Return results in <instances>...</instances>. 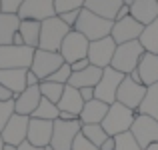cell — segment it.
I'll return each mask as SVG.
<instances>
[{"label":"cell","mask_w":158,"mask_h":150,"mask_svg":"<svg viewBox=\"0 0 158 150\" xmlns=\"http://www.w3.org/2000/svg\"><path fill=\"white\" fill-rule=\"evenodd\" d=\"M112 26H114L112 20H106V18H102V16H96L94 12L82 8L74 30L80 32V34H84L90 42H94V40H100V38L110 36L112 34Z\"/></svg>","instance_id":"6da1fadb"},{"label":"cell","mask_w":158,"mask_h":150,"mask_svg":"<svg viewBox=\"0 0 158 150\" xmlns=\"http://www.w3.org/2000/svg\"><path fill=\"white\" fill-rule=\"evenodd\" d=\"M144 46L140 44V40H132V42H124V44H118L116 46V52H114V58H112V68L118 70L122 74H130L132 70L138 68L140 60L144 56Z\"/></svg>","instance_id":"7a4b0ae2"},{"label":"cell","mask_w":158,"mask_h":150,"mask_svg":"<svg viewBox=\"0 0 158 150\" xmlns=\"http://www.w3.org/2000/svg\"><path fill=\"white\" fill-rule=\"evenodd\" d=\"M70 30L72 28L62 22L60 16H52V18L44 20L42 28H40L38 48L48 50V52H60V46H62V42H64V38L68 36Z\"/></svg>","instance_id":"3957f363"},{"label":"cell","mask_w":158,"mask_h":150,"mask_svg":"<svg viewBox=\"0 0 158 150\" xmlns=\"http://www.w3.org/2000/svg\"><path fill=\"white\" fill-rule=\"evenodd\" d=\"M136 114L138 112L130 110L128 106H124L120 102H114V104H110L106 118L102 120V128L106 130L108 136H118L122 132H130Z\"/></svg>","instance_id":"277c9868"},{"label":"cell","mask_w":158,"mask_h":150,"mask_svg":"<svg viewBox=\"0 0 158 150\" xmlns=\"http://www.w3.org/2000/svg\"><path fill=\"white\" fill-rule=\"evenodd\" d=\"M36 48L30 46H16V44H8V46H0V68H26L30 70L32 60H34Z\"/></svg>","instance_id":"5b68a950"},{"label":"cell","mask_w":158,"mask_h":150,"mask_svg":"<svg viewBox=\"0 0 158 150\" xmlns=\"http://www.w3.org/2000/svg\"><path fill=\"white\" fill-rule=\"evenodd\" d=\"M82 132V122L80 120H54V132H52V142L50 146L54 150H72L76 136Z\"/></svg>","instance_id":"8992f818"},{"label":"cell","mask_w":158,"mask_h":150,"mask_svg":"<svg viewBox=\"0 0 158 150\" xmlns=\"http://www.w3.org/2000/svg\"><path fill=\"white\" fill-rule=\"evenodd\" d=\"M88 48H90V40L84 34L70 30L60 46V54L66 64H74V62L82 60V58H88Z\"/></svg>","instance_id":"52a82bcc"},{"label":"cell","mask_w":158,"mask_h":150,"mask_svg":"<svg viewBox=\"0 0 158 150\" xmlns=\"http://www.w3.org/2000/svg\"><path fill=\"white\" fill-rule=\"evenodd\" d=\"M62 64H64V58H62L60 52H48V50L36 48L30 70L40 78V82H42V80H48Z\"/></svg>","instance_id":"ba28073f"},{"label":"cell","mask_w":158,"mask_h":150,"mask_svg":"<svg viewBox=\"0 0 158 150\" xmlns=\"http://www.w3.org/2000/svg\"><path fill=\"white\" fill-rule=\"evenodd\" d=\"M124 76H126V74L114 70L112 66L104 68L100 82H98L96 88H94L96 100H102V102H106V104H114L116 102V94H118V88H120V84H122Z\"/></svg>","instance_id":"9c48e42d"},{"label":"cell","mask_w":158,"mask_h":150,"mask_svg":"<svg viewBox=\"0 0 158 150\" xmlns=\"http://www.w3.org/2000/svg\"><path fill=\"white\" fill-rule=\"evenodd\" d=\"M130 132L136 138V142L146 150L150 144L158 142V120L146 114H136Z\"/></svg>","instance_id":"30bf717a"},{"label":"cell","mask_w":158,"mask_h":150,"mask_svg":"<svg viewBox=\"0 0 158 150\" xmlns=\"http://www.w3.org/2000/svg\"><path fill=\"white\" fill-rule=\"evenodd\" d=\"M146 88L148 86L134 82L130 76H124L122 84H120V88H118V94H116V102H120V104H124V106H128L130 110L138 112L140 104H142L144 96H146Z\"/></svg>","instance_id":"8fae6325"},{"label":"cell","mask_w":158,"mask_h":150,"mask_svg":"<svg viewBox=\"0 0 158 150\" xmlns=\"http://www.w3.org/2000/svg\"><path fill=\"white\" fill-rule=\"evenodd\" d=\"M116 46H118V44L114 42L112 36H106V38H100V40L90 42V48H88V60H90V64L98 66V68H108V66L112 64Z\"/></svg>","instance_id":"7c38bea8"},{"label":"cell","mask_w":158,"mask_h":150,"mask_svg":"<svg viewBox=\"0 0 158 150\" xmlns=\"http://www.w3.org/2000/svg\"><path fill=\"white\" fill-rule=\"evenodd\" d=\"M20 20H36V22H44V20L52 18L56 14V6L54 0H24L22 8L18 10Z\"/></svg>","instance_id":"4fadbf2b"},{"label":"cell","mask_w":158,"mask_h":150,"mask_svg":"<svg viewBox=\"0 0 158 150\" xmlns=\"http://www.w3.org/2000/svg\"><path fill=\"white\" fill-rule=\"evenodd\" d=\"M28 124H30V116H22V114H14L10 118V122L4 126L2 134L4 144H14L20 146L22 142H26L28 138Z\"/></svg>","instance_id":"5bb4252c"},{"label":"cell","mask_w":158,"mask_h":150,"mask_svg":"<svg viewBox=\"0 0 158 150\" xmlns=\"http://www.w3.org/2000/svg\"><path fill=\"white\" fill-rule=\"evenodd\" d=\"M144 32V26L132 16H126L122 20H116L112 26V38L116 44H124V42H132V40H140Z\"/></svg>","instance_id":"9a60e30c"},{"label":"cell","mask_w":158,"mask_h":150,"mask_svg":"<svg viewBox=\"0 0 158 150\" xmlns=\"http://www.w3.org/2000/svg\"><path fill=\"white\" fill-rule=\"evenodd\" d=\"M52 132H54V122L52 120H40V118H30L28 124V142L32 146L46 148L52 142Z\"/></svg>","instance_id":"2e32d148"},{"label":"cell","mask_w":158,"mask_h":150,"mask_svg":"<svg viewBox=\"0 0 158 150\" xmlns=\"http://www.w3.org/2000/svg\"><path fill=\"white\" fill-rule=\"evenodd\" d=\"M26 74H28L26 68H6V70L0 68V84L6 86L16 98L18 94H22L24 90L28 88Z\"/></svg>","instance_id":"e0dca14e"},{"label":"cell","mask_w":158,"mask_h":150,"mask_svg":"<svg viewBox=\"0 0 158 150\" xmlns=\"http://www.w3.org/2000/svg\"><path fill=\"white\" fill-rule=\"evenodd\" d=\"M40 100H42V94H40V84L38 86H28L22 94L14 98L16 104V114L22 116H32V112L38 108Z\"/></svg>","instance_id":"ac0fdd59"},{"label":"cell","mask_w":158,"mask_h":150,"mask_svg":"<svg viewBox=\"0 0 158 150\" xmlns=\"http://www.w3.org/2000/svg\"><path fill=\"white\" fill-rule=\"evenodd\" d=\"M130 16L136 18L142 26H148L158 18V2L156 0H136L130 6Z\"/></svg>","instance_id":"d6986e66"},{"label":"cell","mask_w":158,"mask_h":150,"mask_svg":"<svg viewBox=\"0 0 158 150\" xmlns=\"http://www.w3.org/2000/svg\"><path fill=\"white\" fill-rule=\"evenodd\" d=\"M102 72H104V68H98V66L90 64L88 68L80 70V72H74L68 84L74 86V88H78V90L80 88H96V84L102 78Z\"/></svg>","instance_id":"ffe728a7"},{"label":"cell","mask_w":158,"mask_h":150,"mask_svg":"<svg viewBox=\"0 0 158 150\" xmlns=\"http://www.w3.org/2000/svg\"><path fill=\"white\" fill-rule=\"evenodd\" d=\"M122 6H124L122 0H86L84 4L86 10L94 12L96 16H102L106 20H112V22L116 20V14Z\"/></svg>","instance_id":"44dd1931"},{"label":"cell","mask_w":158,"mask_h":150,"mask_svg":"<svg viewBox=\"0 0 158 150\" xmlns=\"http://www.w3.org/2000/svg\"><path fill=\"white\" fill-rule=\"evenodd\" d=\"M108 108H110V104L102 102V100H96V98L90 100V102L84 104V108L80 112V122L82 124H102V120L108 114Z\"/></svg>","instance_id":"7402d4cb"},{"label":"cell","mask_w":158,"mask_h":150,"mask_svg":"<svg viewBox=\"0 0 158 150\" xmlns=\"http://www.w3.org/2000/svg\"><path fill=\"white\" fill-rule=\"evenodd\" d=\"M20 16L18 14H0V46H8L14 42V36L20 30Z\"/></svg>","instance_id":"603a6c76"},{"label":"cell","mask_w":158,"mask_h":150,"mask_svg":"<svg viewBox=\"0 0 158 150\" xmlns=\"http://www.w3.org/2000/svg\"><path fill=\"white\" fill-rule=\"evenodd\" d=\"M138 72H140V80H142L144 86L158 84V54L144 52L142 60L138 64Z\"/></svg>","instance_id":"cb8c5ba5"},{"label":"cell","mask_w":158,"mask_h":150,"mask_svg":"<svg viewBox=\"0 0 158 150\" xmlns=\"http://www.w3.org/2000/svg\"><path fill=\"white\" fill-rule=\"evenodd\" d=\"M84 104H86V102H84V100H82V96H80V90L74 88V86H70V84H66L64 94H62L60 102H58V108H60V110H64V112H72V114L80 116Z\"/></svg>","instance_id":"d4e9b609"},{"label":"cell","mask_w":158,"mask_h":150,"mask_svg":"<svg viewBox=\"0 0 158 150\" xmlns=\"http://www.w3.org/2000/svg\"><path fill=\"white\" fill-rule=\"evenodd\" d=\"M40 28H42V22H36V20H22L20 22V34L24 38V44L30 48H38L40 42Z\"/></svg>","instance_id":"484cf974"},{"label":"cell","mask_w":158,"mask_h":150,"mask_svg":"<svg viewBox=\"0 0 158 150\" xmlns=\"http://www.w3.org/2000/svg\"><path fill=\"white\" fill-rule=\"evenodd\" d=\"M138 114H146L158 120V84H152L146 88V96L138 108Z\"/></svg>","instance_id":"4316f807"},{"label":"cell","mask_w":158,"mask_h":150,"mask_svg":"<svg viewBox=\"0 0 158 150\" xmlns=\"http://www.w3.org/2000/svg\"><path fill=\"white\" fill-rule=\"evenodd\" d=\"M140 44L144 46L146 52L158 54V18L154 22H150L148 26H144V32L140 36Z\"/></svg>","instance_id":"83f0119b"},{"label":"cell","mask_w":158,"mask_h":150,"mask_svg":"<svg viewBox=\"0 0 158 150\" xmlns=\"http://www.w3.org/2000/svg\"><path fill=\"white\" fill-rule=\"evenodd\" d=\"M58 116H60V108L56 106L54 102H50V100L42 98L38 104V108H36L34 112H32L30 118H40V120H58Z\"/></svg>","instance_id":"f1b7e54d"},{"label":"cell","mask_w":158,"mask_h":150,"mask_svg":"<svg viewBox=\"0 0 158 150\" xmlns=\"http://www.w3.org/2000/svg\"><path fill=\"white\" fill-rule=\"evenodd\" d=\"M82 136H84L86 140H90V142L98 148H100L108 138V134H106L104 128H102V124H82Z\"/></svg>","instance_id":"f546056e"},{"label":"cell","mask_w":158,"mask_h":150,"mask_svg":"<svg viewBox=\"0 0 158 150\" xmlns=\"http://www.w3.org/2000/svg\"><path fill=\"white\" fill-rule=\"evenodd\" d=\"M64 88H66V84H58V82H52V80L40 82V94H42V98L50 100L56 106H58V102H60L62 94H64Z\"/></svg>","instance_id":"4dcf8cb0"},{"label":"cell","mask_w":158,"mask_h":150,"mask_svg":"<svg viewBox=\"0 0 158 150\" xmlns=\"http://www.w3.org/2000/svg\"><path fill=\"white\" fill-rule=\"evenodd\" d=\"M114 140H116V148L114 150H144L138 142H136V138L132 136V132H122V134L114 136Z\"/></svg>","instance_id":"1f68e13d"},{"label":"cell","mask_w":158,"mask_h":150,"mask_svg":"<svg viewBox=\"0 0 158 150\" xmlns=\"http://www.w3.org/2000/svg\"><path fill=\"white\" fill-rule=\"evenodd\" d=\"M16 114V104L14 100H0V132L4 130L10 118Z\"/></svg>","instance_id":"d6a6232c"},{"label":"cell","mask_w":158,"mask_h":150,"mask_svg":"<svg viewBox=\"0 0 158 150\" xmlns=\"http://www.w3.org/2000/svg\"><path fill=\"white\" fill-rule=\"evenodd\" d=\"M86 0H54V6H56V14H64L70 10H80L84 8Z\"/></svg>","instance_id":"836d02e7"},{"label":"cell","mask_w":158,"mask_h":150,"mask_svg":"<svg viewBox=\"0 0 158 150\" xmlns=\"http://www.w3.org/2000/svg\"><path fill=\"white\" fill-rule=\"evenodd\" d=\"M72 74H74V72H72V66L64 62V64H62L60 68H58L56 72H54L52 76L48 78V80L58 82V84H68V82H70V78H72Z\"/></svg>","instance_id":"e575fe53"},{"label":"cell","mask_w":158,"mask_h":150,"mask_svg":"<svg viewBox=\"0 0 158 150\" xmlns=\"http://www.w3.org/2000/svg\"><path fill=\"white\" fill-rule=\"evenodd\" d=\"M0 2H2V12H6V14H18L24 0H0Z\"/></svg>","instance_id":"d590c367"},{"label":"cell","mask_w":158,"mask_h":150,"mask_svg":"<svg viewBox=\"0 0 158 150\" xmlns=\"http://www.w3.org/2000/svg\"><path fill=\"white\" fill-rule=\"evenodd\" d=\"M72 150H100L98 146H94L90 140H86L84 136H82V132L76 136V140H74V146H72Z\"/></svg>","instance_id":"8d00e7d4"},{"label":"cell","mask_w":158,"mask_h":150,"mask_svg":"<svg viewBox=\"0 0 158 150\" xmlns=\"http://www.w3.org/2000/svg\"><path fill=\"white\" fill-rule=\"evenodd\" d=\"M80 10H70V12H64V14H58V16L62 18V22L68 24V26L74 30V26H76V22H78V16H80Z\"/></svg>","instance_id":"74e56055"},{"label":"cell","mask_w":158,"mask_h":150,"mask_svg":"<svg viewBox=\"0 0 158 150\" xmlns=\"http://www.w3.org/2000/svg\"><path fill=\"white\" fill-rule=\"evenodd\" d=\"M70 66H72V72H80V70H84V68L90 66V60H88V58H82V60L74 62V64H70Z\"/></svg>","instance_id":"f35d334b"},{"label":"cell","mask_w":158,"mask_h":150,"mask_svg":"<svg viewBox=\"0 0 158 150\" xmlns=\"http://www.w3.org/2000/svg\"><path fill=\"white\" fill-rule=\"evenodd\" d=\"M80 96L84 102H90V100L96 98V94H94V88H80Z\"/></svg>","instance_id":"ab89813d"},{"label":"cell","mask_w":158,"mask_h":150,"mask_svg":"<svg viewBox=\"0 0 158 150\" xmlns=\"http://www.w3.org/2000/svg\"><path fill=\"white\" fill-rule=\"evenodd\" d=\"M26 84H28V86H38V84H40V78L36 76L32 70H28V74H26Z\"/></svg>","instance_id":"60d3db41"},{"label":"cell","mask_w":158,"mask_h":150,"mask_svg":"<svg viewBox=\"0 0 158 150\" xmlns=\"http://www.w3.org/2000/svg\"><path fill=\"white\" fill-rule=\"evenodd\" d=\"M0 100H14V94H12L4 84H0Z\"/></svg>","instance_id":"b9f144b4"},{"label":"cell","mask_w":158,"mask_h":150,"mask_svg":"<svg viewBox=\"0 0 158 150\" xmlns=\"http://www.w3.org/2000/svg\"><path fill=\"white\" fill-rule=\"evenodd\" d=\"M114 148H116V140H114V136H108L106 142L100 146V150H114Z\"/></svg>","instance_id":"7bdbcfd3"},{"label":"cell","mask_w":158,"mask_h":150,"mask_svg":"<svg viewBox=\"0 0 158 150\" xmlns=\"http://www.w3.org/2000/svg\"><path fill=\"white\" fill-rule=\"evenodd\" d=\"M126 16H130V6L124 4V6L118 10V14H116V20H122V18H126ZM116 20H114V22H116Z\"/></svg>","instance_id":"ee69618b"},{"label":"cell","mask_w":158,"mask_h":150,"mask_svg":"<svg viewBox=\"0 0 158 150\" xmlns=\"http://www.w3.org/2000/svg\"><path fill=\"white\" fill-rule=\"evenodd\" d=\"M18 150H44V148L32 146V144H30V142H28V140H26V142H22V144H20V146H18Z\"/></svg>","instance_id":"f6af8a7d"},{"label":"cell","mask_w":158,"mask_h":150,"mask_svg":"<svg viewBox=\"0 0 158 150\" xmlns=\"http://www.w3.org/2000/svg\"><path fill=\"white\" fill-rule=\"evenodd\" d=\"M128 76H130V78H132L134 82H138V84H142V80H140V72H138V68H136V70H132V72L128 74Z\"/></svg>","instance_id":"bcb514c9"},{"label":"cell","mask_w":158,"mask_h":150,"mask_svg":"<svg viewBox=\"0 0 158 150\" xmlns=\"http://www.w3.org/2000/svg\"><path fill=\"white\" fill-rule=\"evenodd\" d=\"M2 150H18V146H14V144H4Z\"/></svg>","instance_id":"7dc6e473"},{"label":"cell","mask_w":158,"mask_h":150,"mask_svg":"<svg viewBox=\"0 0 158 150\" xmlns=\"http://www.w3.org/2000/svg\"><path fill=\"white\" fill-rule=\"evenodd\" d=\"M146 150H158V142H154V144H150Z\"/></svg>","instance_id":"c3c4849f"},{"label":"cell","mask_w":158,"mask_h":150,"mask_svg":"<svg viewBox=\"0 0 158 150\" xmlns=\"http://www.w3.org/2000/svg\"><path fill=\"white\" fill-rule=\"evenodd\" d=\"M122 2H124V4H126V6H132V4H134V2H136V0H122Z\"/></svg>","instance_id":"681fc988"},{"label":"cell","mask_w":158,"mask_h":150,"mask_svg":"<svg viewBox=\"0 0 158 150\" xmlns=\"http://www.w3.org/2000/svg\"><path fill=\"white\" fill-rule=\"evenodd\" d=\"M4 148V140H2V134H0V150Z\"/></svg>","instance_id":"f907efd6"},{"label":"cell","mask_w":158,"mask_h":150,"mask_svg":"<svg viewBox=\"0 0 158 150\" xmlns=\"http://www.w3.org/2000/svg\"><path fill=\"white\" fill-rule=\"evenodd\" d=\"M0 14H2V2H0Z\"/></svg>","instance_id":"816d5d0a"},{"label":"cell","mask_w":158,"mask_h":150,"mask_svg":"<svg viewBox=\"0 0 158 150\" xmlns=\"http://www.w3.org/2000/svg\"><path fill=\"white\" fill-rule=\"evenodd\" d=\"M156 2H158V0H156Z\"/></svg>","instance_id":"f5cc1de1"}]
</instances>
